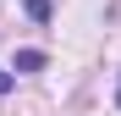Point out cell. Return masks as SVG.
I'll return each instance as SVG.
<instances>
[{
  "instance_id": "1",
  "label": "cell",
  "mask_w": 121,
  "mask_h": 116,
  "mask_svg": "<svg viewBox=\"0 0 121 116\" xmlns=\"http://www.w3.org/2000/svg\"><path fill=\"white\" fill-rule=\"evenodd\" d=\"M39 66H44V50H22L17 55V72H39Z\"/></svg>"
},
{
  "instance_id": "2",
  "label": "cell",
  "mask_w": 121,
  "mask_h": 116,
  "mask_svg": "<svg viewBox=\"0 0 121 116\" xmlns=\"http://www.w3.org/2000/svg\"><path fill=\"white\" fill-rule=\"evenodd\" d=\"M6 94H11V72H0V100H6Z\"/></svg>"
},
{
  "instance_id": "3",
  "label": "cell",
  "mask_w": 121,
  "mask_h": 116,
  "mask_svg": "<svg viewBox=\"0 0 121 116\" xmlns=\"http://www.w3.org/2000/svg\"><path fill=\"white\" fill-rule=\"evenodd\" d=\"M116 105H121V94H116Z\"/></svg>"
}]
</instances>
